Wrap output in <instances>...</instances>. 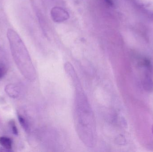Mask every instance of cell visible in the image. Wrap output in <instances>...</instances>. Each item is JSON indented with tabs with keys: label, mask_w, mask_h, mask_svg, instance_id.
Returning a JSON list of instances; mask_svg holds the SVG:
<instances>
[{
	"label": "cell",
	"mask_w": 153,
	"mask_h": 152,
	"mask_svg": "<svg viewBox=\"0 0 153 152\" xmlns=\"http://www.w3.org/2000/svg\"><path fill=\"white\" fill-rule=\"evenodd\" d=\"M11 51L17 67L22 75L29 80L36 79V72L27 51L19 36L12 29L7 31Z\"/></svg>",
	"instance_id": "1"
},
{
	"label": "cell",
	"mask_w": 153,
	"mask_h": 152,
	"mask_svg": "<svg viewBox=\"0 0 153 152\" xmlns=\"http://www.w3.org/2000/svg\"><path fill=\"white\" fill-rule=\"evenodd\" d=\"M51 16L53 20L57 23L64 22L70 18L69 12L60 7H53L51 10Z\"/></svg>",
	"instance_id": "2"
},
{
	"label": "cell",
	"mask_w": 153,
	"mask_h": 152,
	"mask_svg": "<svg viewBox=\"0 0 153 152\" xmlns=\"http://www.w3.org/2000/svg\"><path fill=\"white\" fill-rule=\"evenodd\" d=\"M5 91L8 95L12 98H17L19 94V88L14 85L9 84L6 86Z\"/></svg>",
	"instance_id": "3"
},
{
	"label": "cell",
	"mask_w": 153,
	"mask_h": 152,
	"mask_svg": "<svg viewBox=\"0 0 153 152\" xmlns=\"http://www.w3.org/2000/svg\"><path fill=\"white\" fill-rule=\"evenodd\" d=\"M143 86L145 90L147 92H153V80L149 76H147L145 77L143 81Z\"/></svg>",
	"instance_id": "4"
},
{
	"label": "cell",
	"mask_w": 153,
	"mask_h": 152,
	"mask_svg": "<svg viewBox=\"0 0 153 152\" xmlns=\"http://www.w3.org/2000/svg\"><path fill=\"white\" fill-rule=\"evenodd\" d=\"M0 144L7 150L11 149L12 147V142L11 140L5 137H0Z\"/></svg>",
	"instance_id": "5"
},
{
	"label": "cell",
	"mask_w": 153,
	"mask_h": 152,
	"mask_svg": "<svg viewBox=\"0 0 153 152\" xmlns=\"http://www.w3.org/2000/svg\"><path fill=\"white\" fill-rule=\"evenodd\" d=\"M18 119H19L20 124L21 125L22 128L24 129V130H26V131H28V126L27 121L24 119V118L21 115H18Z\"/></svg>",
	"instance_id": "6"
},
{
	"label": "cell",
	"mask_w": 153,
	"mask_h": 152,
	"mask_svg": "<svg viewBox=\"0 0 153 152\" xmlns=\"http://www.w3.org/2000/svg\"><path fill=\"white\" fill-rule=\"evenodd\" d=\"M7 72V69L4 64H0V79L5 76Z\"/></svg>",
	"instance_id": "7"
},
{
	"label": "cell",
	"mask_w": 153,
	"mask_h": 152,
	"mask_svg": "<svg viewBox=\"0 0 153 152\" xmlns=\"http://www.w3.org/2000/svg\"><path fill=\"white\" fill-rule=\"evenodd\" d=\"M10 124L13 134L15 135H18V130L17 129V127H16L15 123H14V121L12 120V121L10 122Z\"/></svg>",
	"instance_id": "8"
},
{
	"label": "cell",
	"mask_w": 153,
	"mask_h": 152,
	"mask_svg": "<svg viewBox=\"0 0 153 152\" xmlns=\"http://www.w3.org/2000/svg\"><path fill=\"white\" fill-rule=\"evenodd\" d=\"M104 1H105L106 3H107V4L109 6H113V4H114L112 0H104Z\"/></svg>",
	"instance_id": "9"
},
{
	"label": "cell",
	"mask_w": 153,
	"mask_h": 152,
	"mask_svg": "<svg viewBox=\"0 0 153 152\" xmlns=\"http://www.w3.org/2000/svg\"><path fill=\"white\" fill-rule=\"evenodd\" d=\"M152 133L153 134V125L152 126Z\"/></svg>",
	"instance_id": "10"
}]
</instances>
